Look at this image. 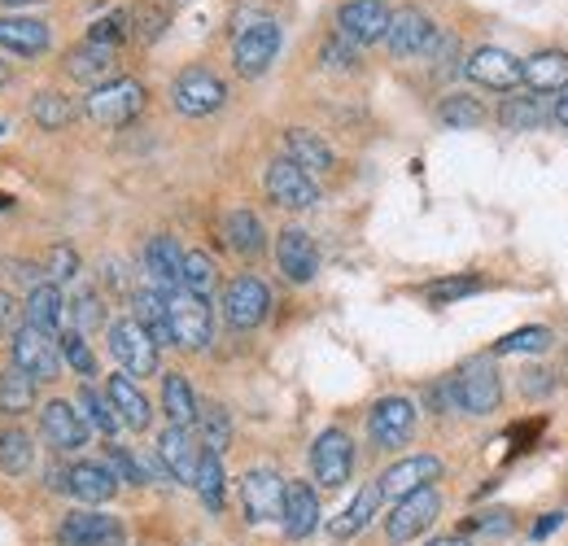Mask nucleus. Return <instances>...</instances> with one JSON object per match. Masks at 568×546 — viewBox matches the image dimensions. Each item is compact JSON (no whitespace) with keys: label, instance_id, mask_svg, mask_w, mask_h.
I'll return each mask as SVG.
<instances>
[{"label":"nucleus","instance_id":"obj_1","mask_svg":"<svg viewBox=\"0 0 568 546\" xmlns=\"http://www.w3.org/2000/svg\"><path fill=\"white\" fill-rule=\"evenodd\" d=\"M144 110V83L141 79H105L83 97V114L97 128H128Z\"/></svg>","mask_w":568,"mask_h":546},{"label":"nucleus","instance_id":"obj_2","mask_svg":"<svg viewBox=\"0 0 568 546\" xmlns=\"http://www.w3.org/2000/svg\"><path fill=\"white\" fill-rule=\"evenodd\" d=\"M166 328H171V345H180V350H206L214 337L211 297H197L189 289L166 293Z\"/></svg>","mask_w":568,"mask_h":546},{"label":"nucleus","instance_id":"obj_3","mask_svg":"<svg viewBox=\"0 0 568 546\" xmlns=\"http://www.w3.org/2000/svg\"><path fill=\"white\" fill-rule=\"evenodd\" d=\"M276 53H281V22H272V18H254L250 27L236 31L232 67H236L241 79H258V74L272 70Z\"/></svg>","mask_w":568,"mask_h":546},{"label":"nucleus","instance_id":"obj_4","mask_svg":"<svg viewBox=\"0 0 568 546\" xmlns=\"http://www.w3.org/2000/svg\"><path fill=\"white\" fill-rule=\"evenodd\" d=\"M503 403V381H498L495 363L490 358H473L459 367L455 376V407L468 415H490Z\"/></svg>","mask_w":568,"mask_h":546},{"label":"nucleus","instance_id":"obj_5","mask_svg":"<svg viewBox=\"0 0 568 546\" xmlns=\"http://www.w3.org/2000/svg\"><path fill=\"white\" fill-rule=\"evenodd\" d=\"M442 516V494L428 485V489H416L407 498L394 503V512L385 516V538L389 543H416L428 525Z\"/></svg>","mask_w":568,"mask_h":546},{"label":"nucleus","instance_id":"obj_6","mask_svg":"<svg viewBox=\"0 0 568 546\" xmlns=\"http://www.w3.org/2000/svg\"><path fill=\"white\" fill-rule=\"evenodd\" d=\"M385 40H389L394 58H428V53L437 49L442 31H437V22L428 18L425 9L407 4V9L389 13V31H385Z\"/></svg>","mask_w":568,"mask_h":546},{"label":"nucleus","instance_id":"obj_7","mask_svg":"<svg viewBox=\"0 0 568 546\" xmlns=\"http://www.w3.org/2000/svg\"><path fill=\"white\" fill-rule=\"evenodd\" d=\"M171 97H175V110H180V114H189V119H206V114H214V110H223L227 88H223V79H219L214 70L189 67V70H180Z\"/></svg>","mask_w":568,"mask_h":546},{"label":"nucleus","instance_id":"obj_8","mask_svg":"<svg viewBox=\"0 0 568 546\" xmlns=\"http://www.w3.org/2000/svg\"><path fill=\"white\" fill-rule=\"evenodd\" d=\"M267 311H272V293H267V284L258 275H236L223 289V320L232 328L250 333V328H258L267 320Z\"/></svg>","mask_w":568,"mask_h":546},{"label":"nucleus","instance_id":"obj_9","mask_svg":"<svg viewBox=\"0 0 568 546\" xmlns=\"http://www.w3.org/2000/svg\"><path fill=\"white\" fill-rule=\"evenodd\" d=\"M311 473L324 489H342L355 473V442L342 428H324L311 446Z\"/></svg>","mask_w":568,"mask_h":546},{"label":"nucleus","instance_id":"obj_10","mask_svg":"<svg viewBox=\"0 0 568 546\" xmlns=\"http://www.w3.org/2000/svg\"><path fill=\"white\" fill-rule=\"evenodd\" d=\"M110 354L119 358L123 376L141 381V376H153L158 372V345L144 333L136 320H119L110 324Z\"/></svg>","mask_w":568,"mask_h":546},{"label":"nucleus","instance_id":"obj_11","mask_svg":"<svg viewBox=\"0 0 568 546\" xmlns=\"http://www.w3.org/2000/svg\"><path fill=\"white\" fill-rule=\"evenodd\" d=\"M58 543L62 546H128V529L119 516H105V512H71L62 525H58Z\"/></svg>","mask_w":568,"mask_h":546},{"label":"nucleus","instance_id":"obj_12","mask_svg":"<svg viewBox=\"0 0 568 546\" xmlns=\"http://www.w3.org/2000/svg\"><path fill=\"white\" fill-rule=\"evenodd\" d=\"M9 350H13V367L27 372L31 381H53L62 372V350L49 333H36V328H18L9 337Z\"/></svg>","mask_w":568,"mask_h":546},{"label":"nucleus","instance_id":"obj_13","mask_svg":"<svg viewBox=\"0 0 568 546\" xmlns=\"http://www.w3.org/2000/svg\"><path fill=\"white\" fill-rule=\"evenodd\" d=\"M241 507L250 525H272L284 512V481L272 468H250L241 477Z\"/></svg>","mask_w":568,"mask_h":546},{"label":"nucleus","instance_id":"obj_14","mask_svg":"<svg viewBox=\"0 0 568 546\" xmlns=\"http://www.w3.org/2000/svg\"><path fill=\"white\" fill-rule=\"evenodd\" d=\"M416 433V403L412 398H381L367 415V437L381 451H398L407 446Z\"/></svg>","mask_w":568,"mask_h":546},{"label":"nucleus","instance_id":"obj_15","mask_svg":"<svg viewBox=\"0 0 568 546\" xmlns=\"http://www.w3.org/2000/svg\"><path fill=\"white\" fill-rule=\"evenodd\" d=\"M267 198L284 205V210H311V205L320 202V184H315V175H306L288 158H276L267 166Z\"/></svg>","mask_w":568,"mask_h":546},{"label":"nucleus","instance_id":"obj_16","mask_svg":"<svg viewBox=\"0 0 568 546\" xmlns=\"http://www.w3.org/2000/svg\"><path fill=\"white\" fill-rule=\"evenodd\" d=\"M197 459H202V442L193 437V428H175L166 424L158 437V464L166 468V477H175L180 485H193L197 477Z\"/></svg>","mask_w":568,"mask_h":546},{"label":"nucleus","instance_id":"obj_17","mask_svg":"<svg viewBox=\"0 0 568 546\" xmlns=\"http://www.w3.org/2000/svg\"><path fill=\"white\" fill-rule=\"evenodd\" d=\"M385 31H389L385 0H351L337 13V36H346L351 44H381Z\"/></svg>","mask_w":568,"mask_h":546},{"label":"nucleus","instance_id":"obj_18","mask_svg":"<svg viewBox=\"0 0 568 546\" xmlns=\"http://www.w3.org/2000/svg\"><path fill=\"white\" fill-rule=\"evenodd\" d=\"M276 263H281L284 280L293 284H311L320 272V245L306 228H284L281 241H276Z\"/></svg>","mask_w":568,"mask_h":546},{"label":"nucleus","instance_id":"obj_19","mask_svg":"<svg viewBox=\"0 0 568 546\" xmlns=\"http://www.w3.org/2000/svg\"><path fill=\"white\" fill-rule=\"evenodd\" d=\"M442 477V459L437 455H412V459H398L385 477L376 481V489H381V498H407V494H416V489H428L433 481Z\"/></svg>","mask_w":568,"mask_h":546},{"label":"nucleus","instance_id":"obj_20","mask_svg":"<svg viewBox=\"0 0 568 546\" xmlns=\"http://www.w3.org/2000/svg\"><path fill=\"white\" fill-rule=\"evenodd\" d=\"M464 74H468L473 83L490 88V92H511V88H520V62H516L507 49H495V44L477 49V53L464 62Z\"/></svg>","mask_w":568,"mask_h":546},{"label":"nucleus","instance_id":"obj_21","mask_svg":"<svg viewBox=\"0 0 568 546\" xmlns=\"http://www.w3.org/2000/svg\"><path fill=\"white\" fill-rule=\"evenodd\" d=\"M281 525L293 543H302V538H311L320 529V498H315V489L306 481H284Z\"/></svg>","mask_w":568,"mask_h":546},{"label":"nucleus","instance_id":"obj_22","mask_svg":"<svg viewBox=\"0 0 568 546\" xmlns=\"http://www.w3.org/2000/svg\"><path fill=\"white\" fill-rule=\"evenodd\" d=\"M180 272H184V250L175 245V236H153V241L144 245V275H149V289L175 293V289H180Z\"/></svg>","mask_w":568,"mask_h":546},{"label":"nucleus","instance_id":"obj_23","mask_svg":"<svg viewBox=\"0 0 568 546\" xmlns=\"http://www.w3.org/2000/svg\"><path fill=\"white\" fill-rule=\"evenodd\" d=\"M105 398H110V407H114V415H119V424H123V428H132V433H144V428H149L153 407H149V398L136 390V381H132V376H123V372H119V376H110Z\"/></svg>","mask_w":568,"mask_h":546},{"label":"nucleus","instance_id":"obj_24","mask_svg":"<svg viewBox=\"0 0 568 546\" xmlns=\"http://www.w3.org/2000/svg\"><path fill=\"white\" fill-rule=\"evenodd\" d=\"M520 83L529 88V92H565L568 88V53L560 49H542V53H534V58H525L520 62Z\"/></svg>","mask_w":568,"mask_h":546},{"label":"nucleus","instance_id":"obj_25","mask_svg":"<svg viewBox=\"0 0 568 546\" xmlns=\"http://www.w3.org/2000/svg\"><path fill=\"white\" fill-rule=\"evenodd\" d=\"M40 428H44V437L58 446V451H79L83 442H88V424H83V415L71 407V403H49V407L40 411Z\"/></svg>","mask_w":568,"mask_h":546},{"label":"nucleus","instance_id":"obj_26","mask_svg":"<svg viewBox=\"0 0 568 546\" xmlns=\"http://www.w3.org/2000/svg\"><path fill=\"white\" fill-rule=\"evenodd\" d=\"M22 315H27V328H36V333H58L62 328V320H67V297H62V289L58 284H36L31 293H27V306H22Z\"/></svg>","mask_w":568,"mask_h":546},{"label":"nucleus","instance_id":"obj_27","mask_svg":"<svg viewBox=\"0 0 568 546\" xmlns=\"http://www.w3.org/2000/svg\"><path fill=\"white\" fill-rule=\"evenodd\" d=\"M67 494L97 507V503H110L119 494V477L105 464H74V468H67Z\"/></svg>","mask_w":568,"mask_h":546},{"label":"nucleus","instance_id":"obj_28","mask_svg":"<svg viewBox=\"0 0 568 546\" xmlns=\"http://www.w3.org/2000/svg\"><path fill=\"white\" fill-rule=\"evenodd\" d=\"M288 162L293 166H302L306 175H324V171H333L337 166V158H333V149H328V140H320L315 132H306V128H293L288 136Z\"/></svg>","mask_w":568,"mask_h":546},{"label":"nucleus","instance_id":"obj_29","mask_svg":"<svg viewBox=\"0 0 568 546\" xmlns=\"http://www.w3.org/2000/svg\"><path fill=\"white\" fill-rule=\"evenodd\" d=\"M110 70H114V49H105V44H92V40H83V44H74L71 53H67V74H71L74 83H105L110 79Z\"/></svg>","mask_w":568,"mask_h":546},{"label":"nucleus","instance_id":"obj_30","mask_svg":"<svg viewBox=\"0 0 568 546\" xmlns=\"http://www.w3.org/2000/svg\"><path fill=\"white\" fill-rule=\"evenodd\" d=\"M0 44L18 58H36L49 49V27L40 18H0Z\"/></svg>","mask_w":568,"mask_h":546},{"label":"nucleus","instance_id":"obj_31","mask_svg":"<svg viewBox=\"0 0 568 546\" xmlns=\"http://www.w3.org/2000/svg\"><path fill=\"white\" fill-rule=\"evenodd\" d=\"M547 119H551V105H547L538 92L507 97V101L498 105V123H503L507 132H538Z\"/></svg>","mask_w":568,"mask_h":546},{"label":"nucleus","instance_id":"obj_32","mask_svg":"<svg viewBox=\"0 0 568 546\" xmlns=\"http://www.w3.org/2000/svg\"><path fill=\"white\" fill-rule=\"evenodd\" d=\"M223 236H227V245H232L241 259H258V254L267 250V232H263V223H258L254 210H232V214L223 219Z\"/></svg>","mask_w":568,"mask_h":546},{"label":"nucleus","instance_id":"obj_33","mask_svg":"<svg viewBox=\"0 0 568 546\" xmlns=\"http://www.w3.org/2000/svg\"><path fill=\"white\" fill-rule=\"evenodd\" d=\"M197 394H193V385L180 376V372H171V376H162V411H166V419L175 424V428H193L197 424Z\"/></svg>","mask_w":568,"mask_h":546},{"label":"nucleus","instance_id":"obj_34","mask_svg":"<svg viewBox=\"0 0 568 546\" xmlns=\"http://www.w3.org/2000/svg\"><path fill=\"white\" fill-rule=\"evenodd\" d=\"M376 507H381V489L376 485H363L355 494V503L328 525V534L337 538V543H346V538H355V534H363L367 525H372V516H376Z\"/></svg>","mask_w":568,"mask_h":546},{"label":"nucleus","instance_id":"obj_35","mask_svg":"<svg viewBox=\"0 0 568 546\" xmlns=\"http://www.w3.org/2000/svg\"><path fill=\"white\" fill-rule=\"evenodd\" d=\"M132 306H136L132 320L153 337V345H158V350L171 345V328H166V293H158V289H136V293H132Z\"/></svg>","mask_w":568,"mask_h":546},{"label":"nucleus","instance_id":"obj_36","mask_svg":"<svg viewBox=\"0 0 568 546\" xmlns=\"http://www.w3.org/2000/svg\"><path fill=\"white\" fill-rule=\"evenodd\" d=\"M437 119H442L450 132H473V128L486 123V105H481L477 97H468V92H450V97L437 105Z\"/></svg>","mask_w":568,"mask_h":546},{"label":"nucleus","instance_id":"obj_37","mask_svg":"<svg viewBox=\"0 0 568 546\" xmlns=\"http://www.w3.org/2000/svg\"><path fill=\"white\" fill-rule=\"evenodd\" d=\"M31 464H36L31 437L22 428H0V473L4 477H22V473H31Z\"/></svg>","mask_w":568,"mask_h":546},{"label":"nucleus","instance_id":"obj_38","mask_svg":"<svg viewBox=\"0 0 568 546\" xmlns=\"http://www.w3.org/2000/svg\"><path fill=\"white\" fill-rule=\"evenodd\" d=\"M79 407H83L79 411V415H83V424H88V428H97L101 437H114V433L123 428V424H119V415H114V407H110V398H105L97 385H88V381H83V390H79Z\"/></svg>","mask_w":568,"mask_h":546},{"label":"nucleus","instance_id":"obj_39","mask_svg":"<svg viewBox=\"0 0 568 546\" xmlns=\"http://www.w3.org/2000/svg\"><path fill=\"white\" fill-rule=\"evenodd\" d=\"M36 385H40V381H31V376L18 372V367L0 372V415H22V411L36 407Z\"/></svg>","mask_w":568,"mask_h":546},{"label":"nucleus","instance_id":"obj_40","mask_svg":"<svg viewBox=\"0 0 568 546\" xmlns=\"http://www.w3.org/2000/svg\"><path fill=\"white\" fill-rule=\"evenodd\" d=\"M74 101L71 97H62V92H36V101H31V119L44 128V132H62V128H71L74 123Z\"/></svg>","mask_w":568,"mask_h":546},{"label":"nucleus","instance_id":"obj_41","mask_svg":"<svg viewBox=\"0 0 568 546\" xmlns=\"http://www.w3.org/2000/svg\"><path fill=\"white\" fill-rule=\"evenodd\" d=\"M193 489L202 494V503L211 512H223V494H227V481H223V464L219 455L202 446V459H197V477H193Z\"/></svg>","mask_w":568,"mask_h":546},{"label":"nucleus","instance_id":"obj_42","mask_svg":"<svg viewBox=\"0 0 568 546\" xmlns=\"http://www.w3.org/2000/svg\"><path fill=\"white\" fill-rule=\"evenodd\" d=\"M197 428H202V446L206 451H214V455L227 451V442H232V415L219 407V403L197 407Z\"/></svg>","mask_w":568,"mask_h":546},{"label":"nucleus","instance_id":"obj_43","mask_svg":"<svg viewBox=\"0 0 568 546\" xmlns=\"http://www.w3.org/2000/svg\"><path fill=\"white\" fill-rule=\"evenodd\" d=\"M214 284H219V272H214V259H211V254H202V250L184 254L180 289H189V293H197V297H211Z\"/></svg>","mask_w":568,"mask_h":546},{"label":"nucleus","instance_id":"obj_44","mask_svg":"<svg viewBox=\"0 0 568 546\" xmlns=\"http://www.w3.org/2000/svg\"><path fill=\"white\" fill-rule=\"evenodd\" d=\"M551 328H516V333H507L503 342L495 345V354H542V350H551Z\"/></svg>","mask_w":568,"mask_h":546},{"label":"nucleus","instance_id":"obj_45","mask_svg":"<svg viewBox=\"0 0 568 546\" xmlns=\"http://www.w3.org/2000/svg\"><path fill=\"white\" fill-rule=\"evenodd\" d=\"M481 289H486V284H481L477 275H450V280L428 284V302H433V306H450V302L473 297V293H481Z\"/></svg>","mask_w":568,"mask_h":546},{"label":"nucleus","instance_id":"obj_46","mask_svg":"<svg viewBox=\"0 0 568 546\" xmlns=\"http://www.w3.org/2000/svg\"><path fill=\"white\" fill-rule=\"evenodd\" d=\"M128 22L136 27V40H141V44H153V40L166 31V9H158L153 0H141V4L128 13Z\"/></svg>","mask_w":568,"mask_h":546},{"label":"nucleus","instance_id":"obj_47","mask_svg":"<svg viewBox=\"0 0 568 546\" xmlns=\"http://www.w3.org/2000/svg\"><path fill=\"white\" fill-rule=\"evenodd\" d=\"M58 350H62V358L71 363L79 376H92V372H97V354H92V345L83 342V333L67 328V333L58 337Z\"/></svg>","mask_w":568,"mask_h":546},{"label":"nucleus","instance_id":"obj_48","mask_svg":"<svg viewBox=\"0 0 568 546\" xmlns=\"http://www.w3.org/2000/svg\"><path fill=\"white\" fill-rule=\"evenodd\" d=\"M74 315V333H92V328H101L105 324V306H101V293H79L71 306H67Z\"/></svg>","mask_w":568,"mask_h":546},{"label":"nucleus","instance_id":"obj_49","mask_svg":"<svg viewBox=\"0 0 568 546\" xmlns=\"http://www.w3.org/2000/svg\"><path fill=\"white\" fill-rule=\"evenodd\" d=\"M128 36H132V22H128L123 9L110 13V18H101V22H92V31H88V40H92V44H105V49H119Z\"/></svg>","mask_w":568,"mask_h":546},{"label":"nucleus","instance_id":"obj_50","mask_svg":"<svg viewBox=\"0 0 568 546\" xmlns=\"http://www.w3.org/2000/svg\"><path fill=\"white\" fill-rule=\"evenodd\" d=\"M464 529H468V534H481V538H503V534L516 529V520H511V512H481V516H473Z\"/></svg>","mask_w":568,"mask_h":546},{"label":"nucleus","instance_id":"obj_51","mask_svg":"<svg viewBox=\"0 0 568 546\" xmlns=\"http://www.w3.org/2000/svg\"><path fill=\"white\" fill-rule=\"evenodd\" d=\"M324 67L328 70H355L358 67V53H355V44L346 40V36H333L328 44H324Z\"/></svg>","mask_w":568,"mask_h":546},{"label":"nucleus","instance_id":"obj_52","mask_svg":"<svg viewBox=\"0 0 568 546\" xmlns=\"http://www.w3.org/2000/svg\"><path fill=\"white\" fill-rule=\"evenodd\" d=\"M79 275V254H74L71 245H58L53 250V259H49V284H67V280H74Z\"/></svg>","mask_w":568,"mask_h":546},{"label":"nucleus","instance_id":"obj_53","mask_svg":"<svg viewBox=\"0 0 568 546\" xmlns=\"http://www.w3.org/2000/svg\"><path fill=\"white\" fill-rule=\"evenodd\" d=\"M110 473H114L119 481H128V485H144V481H149L144 477V468L123 451V446H110Z\"/></svg>","mask_w":568,"mask_h":546},{"label":"nucleus","instance_id":"obj_54","mask_svg":"<svg viewBox=\"0 0 568 546\" xmlns=\"http://www.w3.org/2000/svg\"><path fill=\"white\" fill-rule=\"evenodd\" d=\"M18 333V302L0 289V337H13Z\"/></svg>","mask_w":568,"mask_h":546},{"label":"nucleus","instance_id":"obj_55","mask_svg":"<svg viewBox=\"0 0 568 546\" xmlns=\"http://www.w3.org/2000/svg\"><path fill=\"white\" fill-rule=\"evenodd\" d=\"M560 525H565V512H547V516H542V520L534 525V538L542 543V538H551V534H556Z\"/></svg>","mask_w":568,"mask_h":546},{"label":"nucleus","instance_id":"obj_56","mask_svg":"<svg viewBox=\"0 0 568 546\" xmlns=\"http://www.w3.org/2000/svg\"><path fill=\"white\" fill-rule=\"evenodd\" d=\"M551 119H556L560 128H568V88H565V92H560V101L551 105Z\"/></svg>","mask_w":568,"mask_h":546},{"label":"nucleus","instance_id":"obj_57","mask_svg":"<svg viewBox=\"0 0 568 546\" xmlns=\"http://www.w3.org/2000/svg\"><path fill=\"white\" fill-rule=\"evenodd\" d=\"M428 546H473V543H468L464 534H446V538H433Z\"/></svg>","mask_w":568,"mask_h":546},{"label":"nucleus","instance_id":"obj_58","mask_svg":"<svg viewBox=\"0 0 568 546\" xmlns=\"http://www.w3.org/2000/svg\"><path fill=\"white\" fill-rule=\"evenodd\" d=\"M9 79H13V70H9V62H4V58H0V88H4V83H9Z\"/></svg>","mask_w":568,"mask_h":546},{"label":"nucleus","instance_id":"obj_59","mask_svg":"<svg viewBox=\"0 0 568 546\" xmlns=\"http://www.w3.org/2000/svg\"><path fill=\"white\" fill-rule=\"evenodd\" d=\"M0 4H9V9H22V4H44V0H0Z\"/></svg>","mask_w":568,"mask_h":546},{"label":"nucleus","instance_id":"obj_60","mask_svg":"<svg viewBox=\"0 0 568 546\" xmlns=\"http://www.w3.org/2000/svg\"><path fill=\"white\" fill-rule=\"evenodd\" d=\"M4 205H9V198H0V210H4Z\"/></svg>","mask_w":568,"mask_h":546},{"label":"nucleus","instance_id":"obj_61","mask_svg":"<svg viewBox=\"0 0 568 546\" xmlns=\"http://www.w3.org/2000/svg\"><path fill=\"white\" fill-rule=\"evenodd\" d=\"M0 136H4V123H0Z\"/></svg>","mask_w":568,"mask_h":546}]
</instances>
